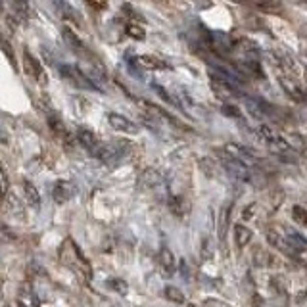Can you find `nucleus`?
<instances>
[{
  "instance_id": "nucleus-1",
  "label": "nucleus",
  "mask_w": 307,
  "mask_h": 307,
  "mask_svg": "<svg viewBox=\"0 0 307 307\" xmlns=\"http://www.w3.org/2000/svg\"><path fill=\"white\" fill-rule=\"evenodd\" d=\"M209 85H211V90L215 92V96L225 100V104H227V100L236 98L240 94V92H236V86L231 85L227 79H223L221 75L215 73V71L209 73Z\"/></svg>"
},
{
  "instance_id": "nucleus-2",
  "label": "nucleus",
  "mask_w": 307,
  "mask_h": 307,
  "mask_svg": "<svg viewBox=\"0 0 307 307\" xmlns=\"http://www.w3.org/2000/svg\"><path fill=\"white\" fill-rule=\"evenodd\" d=\"M223 152H225L231 160L238 161V163H242V165H246V167L258 163V158H256L254 150H250V148H246V146H240V144H233V142H229V144H225Z\"/></svg>"
},
{
  "instance_id": "nucleus-3",
  "label": "nucleus",
  "mask_w": 307,
  "mask_h": 307,
  "mask_svg": "<svg viewBox=\"0 0 307 307\" xmlns=\"http://www.w3.org/2000/svg\"><path fill=\"white\" fill-rule=\"evenodd\" d=\"M60 71L69 83H73V85L79 86V88H86V90L96 88V85L90 81V77H86V75L81 71V67H77V65H61Z\"/></svg>"
},
{
  "instance_id": "nucleus-4",
  "label": "nucleus",
  "mask_w": 307,
  "mask_h": 307,
  "mask_svg": "<svg viewBox=\"0 0 307 307\" xmlns=\"http://www.w3.org/2000/svg\"><path fill=\"white\" fill-rule=\"evenodd\" d=\"M23 69L25 73L29 75L31 79H35L40 85H46V75H44V69L40 65V61L29 52V50H23Z\"/></svg>"
},
{
  "instance_id": "nucleus-5",
  "label": "nucleus",
  "mask_w": 307,
  "mask_h": 307,
  "mask_svg": "<svg viewBox=\"0 0 307 307\" xmlns=\"http://www.w3.org/2000/svg\"><path fill=\"white\" fill-rule=\"evenodd\" d=\"M108 123H110L111 129H115L119 133H125V135H136L138 133V125L131 121L129 117L121 115V113H110L108 115Z\"/></svg>"
},
{
  "instance_id": "nucleus-6",
  "label": "nucleus",
  "mask_w": 307,
  "mask_h": 307,
  "mask_svg": "<svg viewBox=\"0 0 307 307\" xmlns=\"http://www.w3.org/2000/svg\"><path fill=\"white\" fill-rule=\"evenodd\" d=\"M77 140H79V144L85 148L90 156H96L100 146H102L98 142V138H96V135L92 131H88V129H79L77 131Z\"/></svg>"
},
{
  "instance_id": "nucleus-7",
  "label": "nucleus",
  "mask_w": 307,
  "mask_h": 307,
  "mask_svg": "<svg viewBox=\"0 0 307 307\" xmlns=\"http://www.w3.org/2000/svg\"><path fill=\"white\" fill-rule=\"evenodd\" d=\"M279 83H281V86L286 90V94L294 100V102H307V92H304L302 86L298 85V83H294L290 77H286V75L279 77Z\"/></svg>"
},
{
  "instance_id": "nucleus-8",
  "label": "nucleus",
  "mask_w": 307,
  "mask_h": 307,
  "mask_svg": "<svg viewBox=\"0 0 307 307\" xmlns=\"http://www.w3.org/2000/svg\"><path fill=\"white\" fill-rule=\"evenodd\" d=\"M259 133H261V136H263L273 148H279V150H290V146L286 144V138L279 135V133H277L273 127H269V125H259Z\"/></svg>"
},
{
  "instance_id": "nucleus-9",
  "label": "nucleus",
  "mask_w": 307,
  "mask_h": 307,
  "mask_svg": "<svg viewBox=\"0 0 307 307\" xmlns=\"http://www.w3.org/2000/svg\"><path fill=\"white\" fill-rule=\"evenodd\" d=\"M61 37L65 40V46H69L73 52H77V54H86L85 42L77 37L75 31H71L69 27H63V29H61Z\"/></svg>"
},
{
  "instance_id": "nucleus-10",
  "label": "nucleus",
  "mask_w": 307,
  "mask_h": 307,
  "mask_svg": "<svg viewBox=\"0 0 307 307\" xmlns=\"http://www.w3.org/2000/svg\"><path fill=\"white\" fill-rule=\"evenodd\" d=\"M135 63L136 65H140L142 69H150V71H158V69H167V67H169L163 60L156 58V56H148V54H144V56H136Z\"/></svg>"
},
{
  "instance_id": "nucleus-11",
  "label": "nucleus",
  "mask_w": 307,
  "mask_h": 307,
  "mask_svg": "<svg viewBox=\"0 0 307 307\" xmlns=\"http://www.w3.org/2000/svg\"><path fill=\"white\" fill-rule=\"evenodd\" d=\"M158 261H160V267L165 275H173L175 269H177V259L173 256V252L169 248H161L160 250V256H158Z\"/></svg>"
},
{
  "instance_id": "nucleus-12",
  "label": "nucleus",
  "mask_w": 307,
  "mask_h": 307,
  "mask_svg": "<svg viewBox=\"0 0 307 307\" xmlns=\"http://www.w3.org/2000/svg\"><path fill=\"white\" fill-rule=\"evenodd\" d=\"M252 238H254V233L246 227V225H234V242H236V246L238 248H244V246H248L250 242H252Z\"/></svg>"
},
{
  "instance_id": "nucleus-13",
  "label": "nucleus",
  "mask_w": 307,
  "mask_h": 307,
  "mask_svg": "<svg viewBox=\"0 0 307 307\" xmlns=\"http://www.w3.org/2000/svg\"><path fill=\"white\" fill-rule=\"evenodd\" d=\"M73 194V188H71V184L69 183H63V181H60V183L54 186V190H52V196H54V200L58 202V204H63L65 200H69V196Z\"/></svg>"
},
{
  "instance_id": "nucleus-14",
  "label": "nucleus",
  "mask_w": 307,
  "mask_h": 307,
  "mask_svg": "<svg viewBox=\"0 0 307 307\" xmlns=\"http://www.w3.org/2000/svg\"><path fill=\"white\" fill-rule=\"evenodd\" d=\"M169 208L177 217H184L188 211H190V204L188 200H184L183 196H175L169 200Z\"/></svg>"
},
{
  "instance_id": "nucleus-15",
  "label": "nucleus",
  "mask_w": 307,
  "mask_h": 307,
  "mask_svg": "<svg viewBox=\"0 0 307 307\" xmlns=\"http://www.w3.org/2000/svg\"><path fill=\"white\" fill-rule=\"evenodd\" d=\"M23 194H25V200H27L29 206H33V208H38V206H40V194H38V190L35 188V184L33 183L23 181Z\"/></svg>"
},
{
  "instance_id": "nucleus-16",
  "label": "nucleus",
  "mask_w": 307,
  "mask_h": 307,
  "mask_svg": "<svg viewBox=\"0 0 307 307\" xmlns=\"http://www.w3.org/2000/svg\"><path fill=\"white\" fill-rule=\"evenodd\" d=\"M48 127L50 131L58 138H67V131H65V123L61 121L56 113H50L48 115Z\"/></svg>"
},
{
  "instance_id": "nucleus-17",
  "label": "nucleus",
  "mask_w": 307,
  "mask_h": 307,
  "mask_svg": "<svg viewBox=\"0 0 307 307\" xmlns=\"http://www.w3.org/2000/svg\"><path fill=\"white\" fill-rule=\"evenodd\" d=\"M160 183H161V175L156 169H146V171L140 175V184H144L148 188L158 186Z\"/></svg>"
},
{
  "instance_id": "nucleus-18",
  "label": "nucleus",
  "mask_w": 307,
  "mask_h": 307,
  "mask_svg": "<svg viewBox=\"0 0 307 307\" xmlns=\"http://www.w3.org/2000/svg\"><path fill=\"white\" fill-rule=\"evenodd\" d=\"M163 296H165L171 304H184V294L179 290V288H175V286H165V288H163Z\"/></svg>"
},
{
  "instance_id": "nucleus-19",
  "label": "nucleus",
  "mask_w": 307,
  "mask_h": 307,
  "mask_svg": "<svg viewBox=\"0 0 307 307\" xmlns=\"http://www.w3.org/2000/svg\"><path fill=\"white\" fill-rule=\"evenodd\" d=\"M221 113L225 117H231V119H236V121H242L244 117H242V111L238 106H234V104H223L221 106Z\"/></svg>"
},
{
  "instance_id": "nucleus-20",
  "label": "nucleus",
  "mask_w": 307,
  "mask_h": 307,
  "mask_svg": "<svg viewBox=\"0 0 307 307\" xmlns=\"http://www.w3.org/2000/svg\"><path fill=\"white\" fill-rule=\"evenodd\" d=\"M106 284L110 286L113 292H117L119 296H127V294H129V284L125 283L123 279H110V281H108Z\"/></svg>"
},
{
  "instance_id": "nucleus-21",
  "label": "nucleus",
  "mask_w": 307,
  "mask_h": 307,
  "mask_svg": "<svg viewBox=\"0 0 307 307\" xmlns=\"http://www.w3.org/2000/svg\"><path fill=\"white\" fill-rule=\"evenodd\" d=\"M125 31H127V35H129V37L135 38V40H144V37H146L144 29H142L140 25H136V23H129L127 27H125Z\"/></svg>"
},
{
  "instance_id": "nucleus-22",
  "label": "nucleus",
  "mask_w": 307,
  "mask_h": 307,
  "mask_svg": "<svg viewBox=\"0 0 307 307\" xmlns=\"http://www.w3.org/2000/svg\"><path fill=\"white\" fill-rule=\"evenodd\" d=\"M200 167H202V171L206 173L208 177H215V175H217V169H219L217 163L213 160H209V158H204V160L200 161Z\"/></svg>"
},
{
  "instance_id": "nucleus-23",
  "label": "nucleus",
  "mask_w": 307,
  "mask_h": 307,
  "mask_svg": "<svg viewBox=\"0 0 307 307\" xmlns=\"http://www.w3.org/2000/svg\"><path fill=\"white\" fill-rule=\"evenodd\" d=\"M292 215L300 225H307V211L302 206H294L292 208Z\"/></svg>"
},
{
  "instance_id": "nucleus-24",
  "label": "nucleus",
  "mask_w": 307,
  "mask_h": 307,
  "mask_svg": "<svg viewBox=\"0 0 307 307\" xmlns=\"http://www.w3.org/2000/svg\"><path fill=\"white\" fill-rule=\"evenodd\" d=\"M256 10H263V12H279V10H281V4H277V2H261V4H256Z\"/></svg>"
},
{
  "instance_id": "nucleus-25",
  "label": "nucleus",
  "mask_w": 307,
  "mask_h": 307,
  "mask_svg": "<svg viewBox=\"0 0 307 307\" xmlns=\"http://www.w3.org/2000/svg\"><path fill=\"white\" fill-rule=\"evenodd\" d=\"M0 48L6 52V56H8V60H10V63H12L13 67H15V56H13V50L10 48V44H8V40L6 38L0 37Z\"/></svg>"
},
{
  "instance_id": "nucleus-26",
  "label": "nucleus",
  "mask_w": 307,
  "mask_h": 307,
  "mask_svg": "<svg viewBox=\"0 0 307 307\" xmlns=\"http://www.w3.org/2000/svg\"><path fill=\"white\" fill-rule=\"evenodd\" d=\"M152 88H154V90H156V92H158V94H160L161 98L165 100L167 104H175V100H173V96H169V92H167V90H165L163 86H160V85H152Z\"/></svg>"
},
{
  "instance_id": "nucleus-27",
  "label": "nucleus",
  "mask_w": 307,
  "mask_h": 307,
  "mask_svg": "<svg viewBox=\"0 0 307 307\" xmlns=\"http://www.w3.org/2000/svg\"><path fill=\"white\" fill-rule=\"evenodd\" d=\"M202 256H204V259H211V258H213L211 242H209L208 238H204V242H202Z\"/></svg>"
},
{
  "instance_id": "nucleus-28",
  "label": "nucleus",
  "mask_w": 307,
  "mask_h": 307,
  "mask_svg": "<svg viewBox=\"0 0 307 307\" xmlns=\"http://www.w3.org/2000/svg\"><path fill=\"white\" fill-rule=\"evenodd\" d=\"M227 219H229V211H223V215H221V223H219V240H225V229H227Z\"/></svg>"
},
{
  "instance_id": "nucleus-29",
  "label": "nucleus",
  "mask_w": 307,
  "mask_h": 307,
  "mask_svg": "<svg viewBox=\"0 0 307 307\" xmlns=\"http://www.w3.org/2000/svg\"><path fill=\"white\" fill-rule=\"evenodd\" d=\"M204 307H231V306H229V304H223V302H219V300L209 298V300L204 302Z\"/></svg>"
},
{
  "instance_id": "nucleus-30",
  "label": "nucleus",
  "mask_w": 307,
  "mask_h": 307,
  "mask_svg": "<svg viewBox=\"0 0 307 307\" xmlns=\"http://www.w3.org/2000/svg\"><path fill=\"white\" fill-rule=\"evenodd\" d=\"M254 209H256V204H250V206L244 209V213H242V219H244V221L252 219V211H254Z\"/></svg>"
},
{
  "instance_id": "nucleus-31",
  "label": "nucleus",
  "mask_w": 307,
  "mask_h": 307,
  "mask_svg": "<svg viewBox=\"0 0 307 307\" xmlns=\"http://www.w3.org/2000/svg\"><path fill=\"white\" fill-rule=\"evenodd\" d=\"M88 6L94 8V10H104L106 8V4H98V2H88Z\"/></svg>"
},
{
  "instance_id": "nucleus-32",
  "label": "nucleus",
  "mask_w": 307,
  "mask_h": 307,
  "mask_svg": "<svg viewBox=\"0 0 307 307\" xmlns=\"http://www.w3.org/2000/svg\"><path fill=\"white\" fill-rule=\"evenodd\" d=\"M194 307H198V306H194Z\"/></svg>"
}]
</instances>
